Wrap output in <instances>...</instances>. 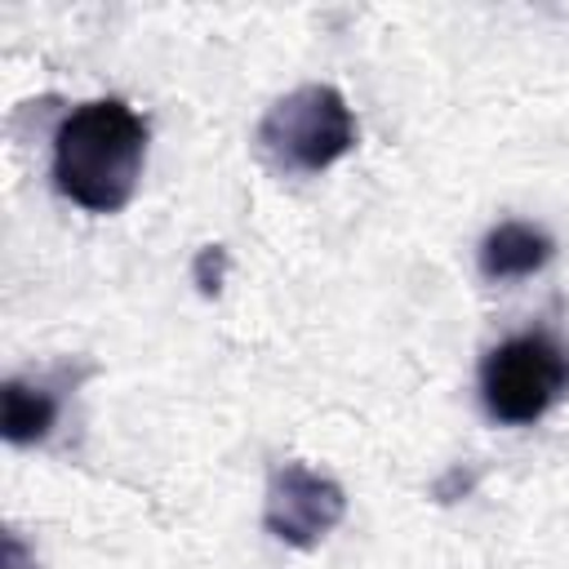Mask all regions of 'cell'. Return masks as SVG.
<instances>
[{
    "label": "cell",
    "mask_w": 569,
    "mask_h": 569,
    "mask_svg": "<svg viewBox=\"0 0 569 569\" xmlns=\"http://www.w3.org/2000/svg\"><path fill=\"white\" fill-rule=\"evenodd\" d=\"M347 516V493L333 476L307 467V462H276L267 476V498H262V529L293 547L311 551L320 547Z\"/></svg>",
    "instance_id": "4"
},
{
    "label": "cell",
    "mask_w": 569,
    "mask_h": 569,
    "mask_svg": "<svg viewBox=\"0 0 569 569\" xmlns=\"http://www.w3.org/2000/svg\"><path fill=\"white\" fill-rule=\"evenodd\" d=\"M58 391L44 387V382H31V378H4L0 387V436L13 445V449H27V445H40L49 440L53 422H58Z\"/></svg>",
    "instance_id": "6"
},
{
    "label": "cell",
    "mask_w": 569,
    "mask_h": 569,
    "mask_svg": "<svg viewBox=\"0 0 569 569\" xmlns=\"http://www.w3.org/2000/svg\"><path fill=\"white\" fill-rule=\"evenodd\" d=\"M4 569H27V551L18 533H4Z\"/></svg>",
    "instance_id": "8"
},
{
    "label": "cell",
    "mask_w": 569,
    "mask_h": 569,
    "mask_svg": "<svg viewBox=\"0 0 569 569\" xmlns=\"http://www.w3.org/2000/svg\"><path fill=\"white\" fill-rule=\"evenodd\" d=\"M191 280H196V289H200L204 298H218V293H222V280H227V249H222V244L196 249V258H191Z\"/></svg>",
    "instance_id": "7"
},
{
    "label": "cell",
    "mask_w": 569,
    "mask_h": 569,
    "mask_svg": "<svg viewBox=\"0 0 569 569\" xmlns=\"http://www.w3.org/2000/svg\"><path fill=\"white\" fill-rule=\"evenodd\" d=\"M569 396V347L551 333H516L480 360V405L502 427H529Z\"/></svg>",
    "instance_id": "3"
},
{
    "label": "cell",
    "mask_w": 569,
    "mask_h": 569,
    "mask_svg": "<svg viewBox=\"0 0 569 569\" xmlns=\"http://www.w3.org/2000/svg\"><path fill=\"white\" fill-rule=\"evenodd\" d=\"M147 164V120L120 98H93L53 133V187L84 213H120Z\"/></svg>",
    "instance_id": "1"
},
{
    "label": "cell",
    "mask_w": 569,
    "mask_h": 569,
    "mask_svg": "<svg viewBox=\"0 0 569 569\" xmlns=\"http://www.w3.org/2000/svg\"><path fill=\"white\" fill-rule=\"evenodd\" d=\"M551 258H556V240L538 222H525V218H502L498 227L485 231V240L476 249L480 276L485 280H498V284L538 276Z\"/></svg>",
    "instance_id": "5"
},
{
    "label": "cell",
    "mask_w": 569,
    "mask_h": 569,
    "mask_svg": "<svg viewBox=\"0 0 569 569\" xmlns=\"http://www.w3.org/2000/svg\"><path fill=\"white\" fill-rule=\"evenodd\" d=\"M258 147L280 173H325L356 147V116L333 84H298L262 111Z\"/></svg>",
    "instance_id": "2"
}]
</instances>
